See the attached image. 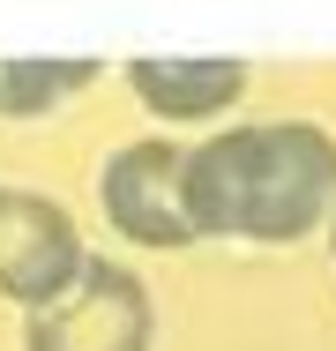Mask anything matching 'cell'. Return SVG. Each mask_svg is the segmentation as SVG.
<instances>
[{"label": "cell", "instance_id": "cell-1", "mask_svg": "<svg viewBox=\"0 0 336 351\" xmlns=\"http://www.w3.org/2000/svg\"><path fill=\"white\" fill-rule=\"evenodd\" d=\"M336 210V135L314 120L217 128L187 149V217L202 239H307Z\"/></svg>", "mask_w": 336, "mask_h": 351}, {"label": "cell", "instance_id": "cell-2", "mask_svg": "<svg viewBox=\"0 0 336 351\" xmlns=\"http://www.w3.org/2000/svg\"><path fill=\"white\" fill-rule=\"evenodd\" d=\"M30 351H149V291L120 262H82L67 291L30 306L23 322Z\"/></svg>", "mask_w": 336, "mask_h": 351}, {"label": "cell", "instance_id": "cell-3", "mask_svg": "<svg viewBox=\"0 0 336 351\" xmlns=\"http://www.w3.org/2000/svg\"><path fill=\"white\" fill-rule=\"evenodd\" d=\"M97 195H105L112 232L134 239V247H187V239H202L195 217H187V149L165 135H142L128 149H112Z\"/></svg>", "mask_w": 336, "mask_h": 351}, {"label": "cell", "instance_id": "cell-4", "mask_svg": "<svg viewBox=\"0 0 336 351\" xmlns=\"http://www.w3.org/2000/svg\"><path fill=\"white\" fill-rule=\"evenodd\" d=\"M90 254H82V232L60 202L45 195H23V187H0V299H23V306H45L53 291L75 284Z\"/></svg>", "mask_w": 336, "mask_h": 351}, {"label": "cell", "instance_id": "cell-5", "mask_svg": "<svg viewBox=\"0 0 336 351\" xmlns=\"http://www.w3.org/2000/svg\"><path fill=\"white\" fill-rule=\"evenodd\" d=\"M128 90L157 120H217L247 97V60H128Z\"/></svg>", "mask_w": 336, "mask_h": 351}, {"label": "cell", "instance_id": "cell-6", "mask_svg": "<svg viewBox=\"0 0 336 351\" xmlns=\"http://www.w3.org/2000/svg\"><path fill=\"white\" fill-rule=\"evenodd\" d=\"M82 82H97V60H0V112L30 120V112L75 97Z\"/></svg>", "mask_w": 336, "mask_h": 351}, {"label": "cell", "instance_id": "cell-7", "mask_svg": "<svg viewBox=\"0 0 336 351\" xmlns=\"http://www.w3.org/2000/svg\"><path fill=\"white\" fill-rule=\"evenodd\" d=\"M329 254H336V210H329Z\"/></svg>", "mask_w": 336, "mask_h": 351}]
</instances>
